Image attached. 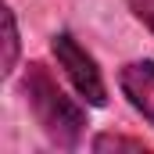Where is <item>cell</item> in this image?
Listing matches in <instances>:
<instances>
[{"label":"cell","mask_w":154,"mask_h":154,"mask_svg":"<svg viewBox=\"0 0 154 154\" xmlns=\"http://www.w3.org/2000/svg\"><path fill=\"white\" fill-rule=\"evenodd\" d=\"M50 50H54L57 65L65 68L68 82L79 90V97H82L90 108H104V104H108V86H104V75H100V68H97V57H93L72 32H54Z\"/></svg>","instance_id":"cell-2"},{"label":"cell","mask_w":154,"mask_h":154,"mask_svg":"<svg viewBox=\"0 0 154 154\" xmlns=\"http://www.w3.org/2000/svg\"><path fill=\"white\" fill-rule=\"evenodd\" d=\"M93 151H140V154H147V143L143 140H133V136L100 133V136H93Z\"/></svg>","instance_id":"cell-5"},{"label":"cell","mask_w":154,"mask_h":154,"mask_svg":"<svg viewBox=\"0 0 154 154\" xmlns=\"http://www.w3.org/2000/svg\"><path fill=\"white\" fill-rule=\"evenodd\" d=\"M18 50H22V36H18V22H14V11L4 7V75L11 79L18 68Z\"/></svg>","instance_id":"cell-4"},{"label":"cell","mask_w":154,"mask_h":154,"mask_svg":"<svg viewBox=\"0 0 154 154\" xmlns=\"http://www.w3.org/2000/svg\"><path fill=\"white\" fill-rule=\"evenodd\" d=\"M118 86L125 100L154 125V61H129L118 68Z\"/></svg>","instance_id":"cell-3"},{"label":"cell","mask_w":154,"mask_h":154,"mask_svg":"<svg viewBox=\"0 0 154 154\" xmlns=\"http://www.w3.org/2000/svg\"><path fill=\"white\" fill-rule=\"evenodd\" d=\"M125 4H129V11L136 14V22H143L154 32V0H125Z\"/></svg>","instance_id":"cell-6"},{"label":"cell","mask_w":154,"mask_h":154,"mask_svg":"<svg viewBox=\"0 0 154 154\" xmlns=\"http://www.w3.org/2000/svg\"><path fill=\"white\" fill-rule=\"evenodd\" d=\"M22 93H25V104H29L32 118H36V125L43 129V136H47L54 147L75 151L79 143H82V133H86V108L75 104L39 61H29V65H25Z\"/></svg>","instance_id":"cell-1"}]
</instances>
